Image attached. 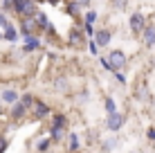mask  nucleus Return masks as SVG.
<instances>
[{"mask_svg":"<svg viewBox=\"0 0 155 153\" xmlns=\"http://www.w3.org/2000/svg\"><path fill=\"white\" fill-rule=\"evenodd\" d=\"M108 61H110V65H113V72H119L121 68L126 65V54L121 50H113L108 54Z\"/></svg>","mask_w":155,"mask_h":153,"instance_id":"f257e3e1","label":"nucleus"},{"mask_svg":"<svg viewBox=\"0 0 155 153\" xmlns=\"http://www.w3.org/2000/svg\"><path fill=\"white\" fill-rule=\"evenodd\" d=\"M14 7H16V12H20L23 16H36L38 14V9L34 7L31 0H14Z\"/></svg>","mask_w":155,"mask_h":153,"instance_id":"f03ea898","label":"nucleus"},{"mask_svg":"<svg viewBox=\"0 0 155 153\" xmlns=\"http://www.w3.org/2000/svg\"><path fill=\"white\" fill-rule=\"evenodd\" d=\"M124 126V115L121 113H108V119H106V128L108 131H119Z\"/></svg>","mask_w":155,"mask_h":153,"instance_id":"7ed1b4c3","label":"nucleus"},{"mask_svg":"<svg viewBox=\"0 0 155 153\" xmlns=\"http://www.w3.org/2000/svg\"><path fill=\"white\" fill-rule=\"evenodd\" d=\"M144 27H146V18H144V14H140V12L130 14V29L135 32V34H142Z\"/></svg>","mask_w":155,"mask_h":153,"instance_id":"20e7f679","label":"nucleus"},{"mask_svg":"<svg viewBox=\"0 0 155 153\" xmlns=\"http://www.w3.org/2000/svg\"><path fill=\"white\" fill-rule=\"evenodd\" d=\"M142 38H144V45H146V47L155 45V25H146V27H144Z\"/></svg>","mask_w":155,"mask_h":153,"instance_id":"39448f33","label":"nucleus"},{"mask_svg":"<svg viewBox=\"0 0 155 153\" xmlns=\"http://www.w3.org/2000/svg\"><path fill=\"white\" fill-rule=\"evenodd\" d=\"M110 36H113V34H110L108 29H99L97 32V45L99 47H106V45L110 43Z\"/></svg>","mask_w":155,"mask_h":153,"instance_id":"423d86ee","label":"nucleus"},{"mask_svg":"<svg viewBox=\"0 0 155 153\" xmlns=\"http://www.w3.org/2000/svg\"><path fill=\"white\" fill-rule=\"evenodd\" d=\"M47 113H50V108H47L43 101H34V117L36 119H43Z\"/></svg>","mask_w":155,"mask_h":153,"instance_id":"0eeeda50","label":"nucleus"},{"mask_svg":"<svg viewBox=\"0 0 155 153\" xmlns=\"http://www.w3.org/2000/svg\"><path fill=\"white\" fill-rule=\"evenodd\" d=\"M23 113H25V106H23V104H14V108H12V117L14 119H18V117H23Z\"/></svg>","mask_w":155,"mask_h":153,"instance_id":"6e6552de","label":"nucleus"},{"mask_svg":"<svg viewBox=\"0 0 155 153\" xmlns=\"http://www.w3.org/2000/svg\"><path fill=\"white\" fill-rule=\"evenodd\" d=\"M2 101L16 104V101H18V97H16V92H14V90H5V92H2Z\"/></svg>","mask_w":155,"mask_h":153,"instance_id":"1a4fd4ad","label":"nucleus"},{"mask_svg":"<svg viewBox=\"0 0 155 153\" xmlns=\"http://www.w3.org/2000/svg\"><path fill=\"white\" fill-rule=\"evenodd\" d=\"M31 29H36V25L31 23V18H25V20H23V32H25V36H29Z\"/></svg>","mask_w":155,"mask_h":153,"instance_id":"9d476101","label":"nucleus"},{"mask_svg":"<svg viewBox=\"0 0 155 153\" xmlns=\"http://www.w3.org/2000/svg\"><path fill=\"white\" fill-rule=\"evenodd\" d=\"M41 43H38V38H31V36H27V45H25V50L31 52V50H36Z\"/></svg>","mask_w":155,"mask_h":153,"instance_id":"9b49d317","label":"nucleus"},{"mask_svg":"<svg viewBox=\"0 0 155 153\" xmlns=\"http://www.w3.org/2000/svg\"><path fill=\"white\" fill-rule=\"evenodd\" d=\"M70 43H72V45H79V43H81V34H79L77 29L70 32Z\"/></svg>","mask_w":155,"mask_h":153,"instance_id":"f8f14e48","label":"nucleus"},{"mask_svg":"<svg viewBox=\"0 0 155 153\" xmlns=\"http://www.w3.org/2000/svg\"><path fill=\"white\" fill-rule=\"evenodd\" d=\"M34 101H36V99H34V97H31V95H25V97H23V99H20V104H23V106H25V108H29V106H34Z\"/></svg>","mask_w":155,"mask_h":153,"instance_id":"ddd939ff","label":"nucleus"},{"mask_svg":"<svg viewBox=\"0 0 155 153\" xmlns=\"http://www.w3.org/2000/svg\"><path fill=\"white\" fill-rule=\"evenodd\" d=\"M113 5H115V9L124 12V9H126V5H128V0H113Z\"/></svg>","mask_w":155,"mask_h":153,"instance_id":"4468645a","label":"nucleus"},{"mask_svg":"<svg viewBox=\"0 0 155 153\" xmlns=\"http://www.w3.org/2000/svg\"><path fill=\"white\" fill-rule=\"evenodd\" d=\"M63 124H65V117H63V115H56L54 117V128H63Z\"/></svg>","mask_w":155,"mask_h":153,"instance_id":"2eb2a0df","label":"nucleus"},{"mask_svg":"<svg viewBox=\"0 0 155 153\" xmlns=\"http://www.w3.org/2000/svg\"><path fill=\"white\" fill-rule=\"evenodd\" d=\"M106 110H108V113H115V99H106Z\"/></svg>","mask_w":155,"mask_h":153,"instance_id":"dca6fc26","label":"nucleus"},{"mask_svg":"<svg viewBox=\"0 0 155 153\" xmlns=\"http://www.w3.org/2000/svg\"><path fill=\"white\" fill-rule=\"evenodd\" d=\"M94 20H97V14H94V12H88V14H85V23H90V25H92Z\"/></svg>","mask_w":155,"mask_h":153,"instance_id":"f3484780","label":"nucleus"},{"mask_svg":"<svg viewBox=\"0 0 155 153\" xmlns=\"http://www.w3.org/2000/svg\"><path fill=\"white\" fill-rule=\"evenodd\" d=\"M56 90H58V92L65 90V79H58V81H56Z\"/></svg>","mask_w":155,"mask_h":153,"instance_id":"a211bd4d","label":"nucleus"},{"mask_svg":"<svg viewBox=\"0 0 155 153\" xmlns=\"http://www.w3.org/2000/svg\"><path fill=\"white\" fill-rule=\"evenodd\" d=\"M101 65H104L106 70H110V72H113V65H110V61L106 59V56H101Z\"/></svg>","mask_w":155,"mask_h":153,"instance_id":"6ab92c4d","label":"nucleus"},{"mask_svg":"<svg viewBox=\"0 0 155 153\" xmlns=\"http://www.w3.org/2000/svg\"><path fill=\"white\" fill-rule=\"evenodd\" d=\"M70 138H72V140H70V149L74 151V149L79 146V142H77V135H70Z\"/></svg>","mask_w":155,"mask_h":153,"instance_id":"aec40b11","label":"nucleus"},{"mask_svg":"<svg viewBox=\"0 0 155 153\" xmlns=\"http://www.w3.org/2000/svg\"><path fill=\"white\" fill-rule=\"evenodd\" d=\"M7 29H9V32H7V38H9V41H16V32L9 27V25H7Z\"/></svg>","mask_w":155,"mask_h":153,"instance_id":"412c9836","label":"nucleus"},{"mask_svg":"<svg viewBox=\"0 0 155 153\" xmlns=\"http://www.w3.org/2000/svg\"><path fill=\"white\" fill-rule=\"evenodd\" d=\"M77 7H79V2H72V5H68V12H70V14H77Z\"/></svg>","mask_w":155,"mask_h":153,"instance_id":"4be33fe9","label":"nucleus"},{"mask_svg":"<svg viewBox=\"0 0 155 153\" xmlns=\"http://www.w3.org/2000/svg\"><path fill=\"white\" fill-rule=\"evenodd\" d=\"M36 16H38V23H41V25H47V18H45V14H41V12H38Z\"/></svg>","mask_w":155,"mask_h":153,"instance_id":"5701e85b","label":"nucleus"},{"mask_svg":"<svg viewBox=\"0 0 155 153\" xmlns=\"http://www.w3.org/2000/svg\"><path fill=\"white\" fill-rule=\"evenodd\" d=\"M90 52H92V54H97V52H99V45H97V41H94V43H90Z\"/></svg>","mask_w":155,"mask_h":153,"instance_id":"b1692460","label":"nucleus"},{"mask_svg":"<svg viewBox=\"0 0 155 153\" xmlns=\"http://www.w3.org/2000/svg\"><path fill=\"white\" fill-rule=\"evenodd\" d=\"M5 149H7V140H5V138H0V153H2Z\"/></svg>","mask_w":155,"mask_h":153,"instance_id":"393cba45","label":"nucleus"},{"mask_svg":"<svg viewBox=\"0 0 155 153\" xmlns=\"http://www.w3.org/2000/svg\"><path fill=\"white\" fill-rule=\"evenodd\" d=\"M115 75H117V81H119V83H126V77L121 75V72H115Z\"/></svg>","mask_w":155,"mask_h":153,"instance_id":"a878e982","label":"nucleus"},{"mask_svg":"<svg viewBox=\"0 0 155 153\" xmlns=\"http://www.w3.org/2000/svg\"><path fill=\"white\" fill-rule=\"evenodd\" d=\"M146 135H148V140H153V142H155V128H148V133H146Z\"/></svg>","mask_w":155,"mask_h":153,"instance_id":"bb28decb","label":"nucleus"},{"mask_svg":"<svg viewBox=\"0 0 155 153\" xmlns=\"http://www.w3.org/2000/svg\"><path fill=\"white\" fill-rule=\"evenodd\" d=\"M85 5H90V0H79V7H85Z\"/></svg>","mask_w":155,"mask_h":153,"instance_id":"cd10ccee","label":"nucleus"},{"mask_svg":"<svg viewBox=\"0 0 155 153\" xmlns=\"http://www.w3.org/2000/svg\"><path fill=\"white\" fill-rule=\"evenodd\" d=\"M47 2H52V5H56V2H58V0H47Z\"/></svg>","mask_w":155,"mask_h":153,"instance_id":"c85d7f7f","label":"nucleus"},{"mask_svg":"<svg viewBox=\"0 0 155 153\" xmlns=\"http://www.w3.org/2000/svg\"><path fill=\"white\" fill-rule=\"evenodd\" d=\"M5 2H7V5H14V0H5Z\"/></svg>","mask_w":155,"mask_h":153,"instance_id":"c756f323","label":"nucleus"}]
</instances>
